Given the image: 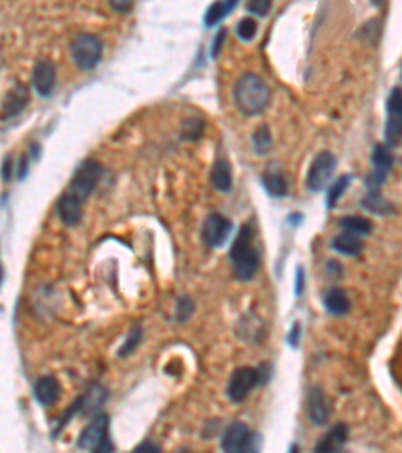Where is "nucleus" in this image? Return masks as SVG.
<instances>
[{"label":"nucleus","instance_id":"1","mask_svg":"<svg viewBox=\"0 0 402 453\" xmlns=\"http://www.w3.org/2000/svg\"><path fill=\"white\" fill-rule=\"evenodd\" d=\"M270 87L265 85V81L254 75V73H245L237 79L234 99H236L237 109L252 117V115H260L261 111L270 105Z\"/></svg>","mask_w":402,"mask_h":453},{"label":"nucleus","instance_id":"2","mask_svg":"<svg viewBox=\"0 0 402 453\" xmlns=\"http://www.w3.org/2000/svg\"><path fill=\"white\" fill-rule=\"evenodd\" d=\"M232 264H234V276L241 282H248L256 276L258 268H260V256L256 252V248L252 246V228L245 224L241 226V230L237 232L234 246L230 250Z\"/></svg>","mask_w":402,"mask_h":453},{"label":"nucleus","instance_id":"3","mask_svg":"<svg viewBox=\"0 0 402 453\" xmlns=\"http://www.w3.org/2000/svg\"><path fill=\"white\" fill-rule=\"evenodd\" d=\"M79 447L91 453H113L115 445L111 441L107 413H99L93 417V421H89V425L79 437Z\"/></svg>","mask_w":402,"mask_h":453},{"label":"nucleus","instance_id":"4","mask_svg":"<svg viewBox=\"0 0 402 453\" xmlns=\"http://www.w3.org/2000/svg\"><path fill=\"white\" fill-rule=\"evenodd\" d=\"M221 452L223 453H260V437L245 423L234 421L221 435Z\"/></svg>","mask_w":402,"mask_h":453},{"label":"nucleus","instance_id":"5","mask_svg":"<svg viewBox=\"0 0 402 453\" xmlns=\"http://www.w3.org/2000/svg\"><path fill=\"white\" fill-rule=\"evenodd\" d=\"M103 55V43L95 35H79L71 45V57L81 71H93Z\"/></svg>","mask_w":402,"mask_h":453},{"label":"nucleus","instance_id":"6","mask_svg":"<svg viewBox=\"0 0 402 453\" xmlns=\"http://www.w3.org/2000/svg\"><path fill=\"white\" fill-rule=\"evenodd\" d=\"M103 175V167L97 162H83L81 167L74 171L71 180V186H69V191L72 197H77L79 202H85L93 191H95L97 184Z\"/></svg>","mask_w":402,"mask_h":453},{"label":"nucleus","instance_id":"7","mask_svg":"<svg viewBox=\"0 0 402 453\" xmlns=\"http://www.w3.org/2000/svg\"><path fill=\"white\" fill-rule=\"evenodd\" d=\"M386 145H399L402 142V89L394 87L386 101Z\"/></svg>","mask_w":402,"mask_h":453},{"label":"nucleus","instance_id":"8","mask_svg":"<svg viewBox=\"0 0 402 453\" xmlns=\"http://www.w3.org/2000/svg\"><path fill=\"white\" fill-rule=\"evenodd\" d=\"M394 166V155L388 149V145L376 144L372 149V171L366 177V188L368 191H380V188L384 186L390 169Z\"/></svg>","mask_w":402,"mask_h":453},{"label":"nucleus","instance_id":"9","mask_svg":"<svg viewBox=\"0 0 402 453\" xmlns=\"http://www.w3.org/2000/svg\"><path fill=\"white\" fill-rule=\"evenodd\" d=\"M334 169H336V155L330 153V151H320V153L314 157V162H312V166H310V171H308V190H324L326 184L330 182Z\"/></svg>","mask_w":402,"mask_h":453},{"label":"nucleus","instance_id":"10","mask_svg":"<svg viewBox=\"0 0 402 453\" xmlns=\"http://www.w3.org/2000/svg\"><path fill=\"white\" fill-rule=\"evenodd\" d=\"M258 383H260V373L254 367H239L228 383V397L234 403H241L256 389Z\"/></svg>","mask_w":402,"mask_h":453},{"label":"nucleus","instance_id":"11","mask_svg":"<svg viewBox=\"0 0 402 453\" xmlns=\"http://www.w3.org/2000/svg\"><path fill=\"white\" fill-rule=\"evenodd\" d=\"M232 234V222L219 214H210L203 222L201 238L210 248H219Z\"/></svg>","mask_w":402,"mask_h":453},{"label":"nucleus","instance_id":"12","mask_svg":"<svg viewBox=\"0 0 402 453\" xmlns=\"http://www.w3.org/2000/svg\"><path fill=\"white\" fill-rule=\"evenodd\" d=\"M332 405L330 399L320 387H312L308 391V417L316 425H326L330 421Z\"/></svg>","mask_w":402,"mask_h":453},{"label":"nucleus","instance_id":"13","mask_svg":"<svg viewBox=\"0 0 402 453\" xmlns=\"http://www.w3.org/2000/svg\"><path fill=\"white\" fill-rule=\"evenodd\" d=\"M54 65L48 61V59H41L37 65H34V71H32V85L37 89V93L43 97H48L54 89Z\"/></svg>","mask_w":402,"mask_h":453},{"label":"nucleus","instance_id":"14","mask_svg":"<svg viewBox=\"0 0 402 453\" xmlns=\"http://www.w3.org/2000/svg\"><path fill=\"white\" fill-rule=\"evenodd\" d=\"M59 395H61V385L54 377L45 375L34 383V399L41 405H52L59 399Z\"/></svg>","mask_w":402,"mask_h":453},{"label":"nucleus","instance_id":"15","mask_svg":"<svg viewBox=\"0 0 402 453\" xmlns=\"http://www.w3.org/2000/svg\"><path fill=\"white\" fill-rule=\"evenodd\" d=\"M59 215L67 226H77L83 218V202L72 197L71 193H63L59 200Z\"/></svg>","mask_w":402,"mask_h":453},{"label":"nucleus","instance_id":"16","mask_svg":"<svg viewBox=\"0 0 402 453\" xmlns=\"http://www.w3.org/2000/svg\"><path fill=\"white\" fill-rule=\"evenodd\" d=\"M348 439V427L344 423L336 425L334 430L324 435V439L316 445V452L314 453H338L342 452V445L346 443Z\"/></svg>","mask_w":402,"mask_h":453},{"label":"nucleus","instance_id":"17","mask_svg":"<svg viewBox=\"0 0 402 453\" xmlns=\"http://www.w3.org/2000/svg\"><path fill=\"white\" fill-rule=\"evenodd\" d=\"M26 103H28V89H26L24 85H17V87L6 95V101H4V105H2V119L19 115L24 109Z\"/></svg>","mask_w":402,"mask_h":453},{"label":"nucleus","instance_id":"18","mask_svg":"<svg viewBox=\"0 0 402 453\" xmlns=\"http://www.w3.org/2000/svg\"><path fill=\"white\" fill-rule=\"evenodd\" d=\"M324 307L334 316H344L350 310V300L342 288H330L324 294Z\"/></svg>","mask_w":402,"mask_h":453},{"label":"nucleus","instance_id":"19","mask_svg":"<svg viewBox=\"0 0 402 453\" xmlns=\"http://www.w3.org/2000/svg\"><path fill=\"white\" fill-rule=\"evenodd\" d=\"M360 206H362L364 210L372 212V214H394V206H392L388 200H384V197L380 195V191H368V193L360 200Z\"/></svg>","mask_w":402,"mask_h":453},{"label":"nucleus","instance_id":"20","mask_svg":"<svg viewBox=\"0 0 402 453\" xmlns=\"http://www.w3.org/2000/svg\"><path fill=\"white\" fill-rule=\"evenodd\" d=\"M332 248L336 252L344 254V256H358L362 252V242L354 234L342 232V234H338L336 238L332 240Z\"/></svg>","mask_w":402,"mask_h":453},{"label":"nucleus","instance_id":"21","mask_svg":"<svg viewBox=\"0 0 402 453\" xmlns=\"http://www.w3.org/2000/svg\"><path fill=\"white\" fill-rule=\"evenodd\" d=\"M340 228H344V232L354 234V236H370L372 234V222L362 218V215H346L340 218Z\"/></svg>","mask_w":402,"mask_h":453},{"label":"nucleus","instance_id":"22","mask_svg":"<svg viewBox=\"0 0 402 453\" xmlns=\"http://www.w3.org/2000/svg\"><path fill=\"white\" fill-rule=\"evenodd\" d=\"M212 184L217 191L232 190V167L225 160H217L212 171Z\"/></svg>","mask_w":402,"mask_h":453},{"label":"nucleus","instance_id":"23","mask_svg":"<svg viewBox=\"0 0 402 453\" xmlns=\"http://www.w3.org/2000/svg\"><path fill=\"white\" fill-rule=\"evenodd\" d=\"M237 6L236 0H225V2H215L212 4L210 8H208V12H205V24L208 26H213V24H217L223 17H228L234 8Z\"/></svg>","mask_w":402,"mask_h":453},{"label":"nucleus","instance_id":"24","mask_svg":"<svg viewBox=\"0 0 402 453\" xmlns=\"http://www.w3.org/2000/svg\"><path fill=\"white\" fill-rule=\"evenodd\" d=\"M263 186L270 195L274 197H284L285 191H288V184H285L284 175L282 173H276V171H270L263 175Z\"/></svg>","mask_w":402,"mask_h":453},{"label":"nucleus","instance_id":"25","mask_svg":"<svg viewBox=\"0 0 402 453\" xmlns=\"http://www.w3.org/2000/svg\"><path fill=\"white\" fill-rule=\"evenodd\" d=\"M350 175H342V177H338L334 184L330 186V190H328V200H326V206L328 208H334L336 204H338V200L342 197V193L348 190V186H350Z\"/></svg>","mask_w":402,"mask_h":453},{"label":"nucleus","instance_id":"26","mask_svg":"<svg viewBox=\"0 0 402 453\" xmlns=\"http://www.w3.org/2000/svg\"><path fill=\"white\" fill-rule=\"evenodd\" d=\"M254 147H256V153H268L270 151V147H272V135H270V129L265 127V125H261L256 129V133H254Z\"/></svg>","mask_w":402,"mask_h":453},{"label":"nucleus","instance_id":"27","mask_svg":"<svg viewBox=\"0 0 402 453\" xmlns=\"http://www.w3.org/2000/svg\"><path fill=\"white\" fill-rule=\"evenodd\" d=\"M256 32H258L256 19H243V21H239V24H237V37L241 41H252L256 37Z\"/></svg>","mask_w":402,"mask_h":453},{"label":"nucleus","instance_id":"28","mask_svg":"<svg viewBox=\"0 0 402 453\" xmlns=\"http://www.w3.org/2000/svg\"><path fill=\"white\" fill-rule=\"evenodd\" d=\"M139 340H141V329H133L129 336H127V340L123 343V347L119 349V357H127V355H131L137 347H139Z\"/></svg>","mask_w":402,"mask_h":453},{"label":"nucleus","instance_id":"29","mask_svg":"<svg viewBox=\"0 0 402 453\" xmlns=\"http://www.w3.org/2000/svg\"><path fill=\"white\" fill-rule=\"evenodd\" d=\"M193 309H195V305H193V300H191L190 296H181L179 302H177V320L185 322L191 316Z\"/></svg>","mask_w":402,"mask_h":453},{"label":"nucleus","instance_id":"30","mask_svg":"<svg viewBox=\"0 0 402 453\" xmlns=\"http://www.w3.org/2000/svg\"><path fill=\"white\" fill-rule=\"evenodd\" d=\"M185 131H183V137H188V139H197L203 131V121L197 119V117H193V119L185 121V127H183Z\"/></svg>","mask_w":402,"mask_h":453},{"label":"nucleus","instance_id":"31","mask_svg":"<svg viewBox=\"0 0 402 453\" xmlns=\"http://www.w3.org/2000/svg\"><path fill=\"white\" fill-rule=\"evenodd\" d=\"M270 8H272V4L268 0H254L248 4V12L256 15V17H265L270 12Z\"/></svg>","mask_w":402,"mask_h":453},{"label":"nucleus","instance_id":"32","mask_svg":"<svg viewBox=\"0 0 402 453\" xmlns=\"http://www.w3.org/2000/svg\"><path fill=\"white\" fill-rule=\"evenodd\" d=\"M131 453H163L161 452V447L157 445V443H151V441H145L141 445H137L135 450Z\"/></svg>","mask_w":402,"mask_h":453},{"label":"nucleus","instance_id":"33","mask_svg":"<svg viewBox=\"0 0 402 453\" xmlns=\"http://www.w3.org/2000/svg\"><path fill=\"white\" fill-rule=\"evenodd\" d=\"M300 338V322H294V327H292V333H290V336H288V340H290V345L292 347H298V340Z\"/></svg>","mask_w":402,"mask_h":453},{"label":"nucleus","instance_id":"34","mask_svg":"<svg viewBox=\"0 0 402 453\" xmlns=\"http://www.w3.org/2000/svg\"><path fill=\"white\" fill-rule=\"evenodd\" d=\"M296 294L302 296L304 294V268H298V278H296Z\"/></svg>","mask_w":402,"mask_h":453},{"label":"nucleus","instance_id":"35","mask_svg":"<svg viewBox=\"0 0 402 453\" xmlns=\"http://www.w3.org/2000/svg\"><path fill=\"white\" fill-rule=\"evenodd\" d=\"M10 175H12V160H10V155H8V157L4 160V166H2V180L8 182Z\"/></svg>","mask_w":402,"mask_h":453},{"label":"nucleus","instance_id":"36","mask_svg":"<svg viewBox=\"0 0 402 453\" xmlns=\"http://www.w3.org/2000/svg\"><path fill=\"white\" fill-rule=\"evenodd\" d=\"M111 6L119 10V12H127V10H131V6H133V2H129V0H125V2H121L119 4L117 0H111Z\"/></svg>","mask_w":402,"mask_h":453},{"label":"nucleus","instance_id":"37","mask_svg":"<svg viewBox=\"0 0 402 453\" xmlns=\"http://www.w3.org/2000/svg\"><path fill=\"white\" fill-rule=\"evenodd\" d=\"M223 39H225V30H221V32H219V37L213 41V57H217V55H219V48H221Z\"/></svg>","mask_w":402,"mask_h":453},{"label":"nucleus","instance_id":"38","mask_svg":"<svg viewBox=\"0 0 402 453\" xmlns=\"http://www.w3.org/2000/svg\"><path fill=\"white\" fill-rule=\"evenodd\" d=\"M290 453H300L298 445H292V447H290Z\"/></svg>","mask_w":402,"mask_h":453},{"label":"nucleus","instance_id":"39","mask_svg":"<svg viewBox=\"0 0 402 453\" xmlns=\"http://www.w3.org/2000/svg\"><path fill=\"white\" fill-rule=\"evenodd\" d=\"M177 453H191V452H190V450H179Z\"/></svg>","mask_w":402,"mask_h":453},{"label":"nucleus","instance_id":"40","mask_svg":"<svg viewBox=\"0 0 402 453\" xmlns=\"http://www.w3.org/2000/svg\"><path fill=\"white\" fill-rule=\"evenodd\" d=\"M0 285H2V266H0Z\"/></svg>","mask_w":402,"mask_h":453}]
</instances>
